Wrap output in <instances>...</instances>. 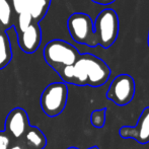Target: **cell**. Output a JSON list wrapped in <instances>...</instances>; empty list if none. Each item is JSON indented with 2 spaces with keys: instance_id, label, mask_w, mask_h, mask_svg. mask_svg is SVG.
Returning a JSON list of instances; mask_svg holds the SVG:
<instances>
[{
  "instance_id": "obj_21",
  "label": "cell",
  "mask_w": 149,
  "mask_h": 149,
  "mask_svg": "<svg viewBox=\"0 0 149 149\" xmlns=\"http://www.w3.org/2000/svg\"><path fill=\"white\" fill-rule=\"evenodd\" d=\"M68 149H77V148H75V147H71V148H68Z\"/></svg>"
},
{
  "instance_id": "obj_8",
  "label": "cell",
  "mask_w": 149,
  "mask_h": 149,
  "mask_svg": "<svg viewBox=\"0 0 149 149\" xmlns=\"http://www.w3.org/2000/svg\"><path fill=\"white\" fill-rule=\"evenodd\" d=\"M6 129L13 137L19 138L26 133L28 129V115L22 109H14L10 112L6 119Z\"/></svg>"
},
{
  "instance_id": "obj_11",
  "label": "cell",
  "mask_w": 149,
  "mask_h": 149,
  "mask_svg": "<svg viewBox=\"0 0 149 149\" xmlns=\"http://www.w3.org/2000/svg\"><path fill=\"white\" fill-rule=\"evenodd\" d=\"M11 60V48L7 37L0 31V69L5 67Z\"/></svg>"
},
{
  "instance_id": "obj_12",
  "label": "cell",
  "mask_w": 149,
  "mask_h": 149,
  "mask_svg": "<svg viewBox=\"0 0 149 149\" xmlns=\"http://www.w3.org/2000/svg\"><path fill=\"white\" fill-rule=\"evenodd\" d=\"M26 139L33 149H41L45 146L46 139L41 131L37 128H31L26 131Z\"/></svg>"
},
{
  "instance_id": "obj_17",
  "label": "cell",
  "mask_w": 149,
  "mask_h": 149,
  "mask_svg": "<svg viewBox=\"0 0 149 149\" xmlns=\"http://www.w3.org/2000/svg\"><path fill=\"white\" fill-rule=\"evenodd\" d=\"M10 144V139L6 134L0 133V149H8Z\"/></svg>"
},
{
  "instance_id": "obj_20",
  "label": "cell",
  "mask_w": 149,
  "mask_h": 149,
  "mask_svg": "<svg viewBox=\"0 0 149 149\" xmlns=\"http://www.w3.org/2000/svg\"><path fill=\"white\" fill-rule=\"evenodd\" d=\"M148 47H149V31H148Z\"/></svg>"
},
{
  "instance_id": "obj_2",
  "label": "cell",
  "mask_w": 149,
  "mask_h": 149,
  "mask_svg": "<svg viewBox=\"0 0 149 149\" xmlns=\"http://www.w3.org/2000/svg\"><path fill=\"white\" fill-rule=\"evenodd\" d=\"M93 29L97 45H100L104 49L114 45L120 29L119 17L116 11L110 8L102 10L96 17Z\"/></svg>"
},
{
  "instance_id": "obj_13",
  "label": "cell",
  "mask_w": 149,
  "mask_h": 149,
  "mask_svg": "<svg viewBox=\"0 0 149 149\" xmlns=\"http://www.w3.org/2000/svg\"><path fill=\"white\" fill-rule=\"evenodd\" d=\"M11 18V6L7 0H0V22L7 26Z\"/></svg>"
},
{
  "instance_id": "obj_19",
  "label": "cell",
  "mask_w": 149,
  "mask_h": 149,
  "mask_svg": "<svg viewBox=\"0 0 149 149\" xmlns=\"http://www.w3.org/2000/svg\"><path fill=\"white\" fill-rule=\"evenodd\" d=\"M8 149H22V148L20 147L19 145H14V146H12L11 148H8Z\"/></svg>"
},
{
  "instance_id": "obj_18",
  "label": "cell",
  "mask_w": 149,
  "mask_h": 149,
  "mask_svg": "<svg viewBox=\"0 0 149 149\" xmlns=\"http://www.w3.org/2000/svg\"><path fill=\"white\" fill-rule=\"evenodd\" d=\"M115 1H116V0H92V2L100 4V5H109V4L114 3Z\"/></svg>"
},
{
  "instance_id": "obj_9",
  "label": "cell",
  "mask_w": 149,
  "mask_h": 149,
  "mask_svg": "<svg viewBox=\"0 0 149 149\" xmlns=\"http://www.w3.org/2000/svg\"><path fill=\"white\" fill-rule=\"evenodd\" d=\"M42 35L40 28L37 24L29 26L24 31L19 33V46L22 50L26 53H33L37 51L41 44Z\"/></svg>"
},
{
  "instance_id": "obj_14",
  "label": "cell",
  "mask_w": 149,
  "mask_h": 149,
  "mask_svg": "<svg viewBox=\"0 0 149 149\" xmlns=\"http://www.w3.org/2000/svg\"><path fill=\"white\" fill-rule=\"evenodd\" d=\"M106 122V110L94 111L91 114V124L95 128H102Z\"/></svg>"
},
{
  "instance_id": "obj_10",
  "label": "cell",
  "mask_w": 149,
  "mask_h": 149,
  "mask_svg": "<svg viewBox=\"0 0 149 149\" xmlns=\"http://www.w3.org/2000/svg\"><path fill=\"white\" fill-rule=\"evenodd\" d=\"M48 4L47 0H26V10L30 12L33 19H39L45 14Z\"/></svg>"
},
{
  "instance_id": "obj_5",
  "label": "cell",
  "mask_w": 149,
  "mask_h": 149,
  "mask_svg": "<svg viewBox=\"0 0 149 149\" xmlns=\"http://www.w3.org/2000/svg\"><path fill=\"white\" fill-rule=\"evenodd\" d=\"M77 61L81 64L87 76V85L97 87L104 84L111 75V69L104 61L92 54L79 55Z\"/></svg>"
},
{
  "instance_id": "obj_1",
  "label": "cell",
  "mask_w": 149,
  "mask_h": 149,
  "mask_svg": "<svg viewBox=\"0 0 149 149\" xmlns=\"http://www.w3.org/2000/svg\"><path fill=\"white\" fill-rule=\"evenodd\" d=\"M80 54L74 46L62 40H53L45 46L44 57L47 63L59 71L64 66L73 65Z\"/></svg>"
},
{
  "instance_id": "obj_4",
  "label": "cell",
  "mask_w": 149,
  "mask_h": 149,
  "mask_svg": "<svg viewBox=\"0 0 149 149\" xmlns=\"http://www.w3.org/2000/svg\"><path fill=\"white\" fill-rule=\"evenodd\" d=\"M68 88L63 82H54L45 88L41 95V107L49 117H56L66 107Z\"/></svg>"
},
{
  "instance_id": "obj_6",
  "label": "cell",
  "mask_w": 149,
  "mask_h": 149,
  "mask_svg": "<svg viewBox=\"0 0 149 149\" xmlns=\"http://www.w3.org/2000/svg\"><path fill=\"white\" fill-rule=\"evenodd\" d=\"M135 94V82L128 74L118 75L112 81L107 92V97L118 106L130 104Z\"/></svg>"
},
{
  "instance_id": "obj_3",
  "label": "cell",
  "mask_w": 149,
  "mask_h": 149,
  "mask_svg": "<svg viewBox=\"0 0 149 149\" xmlns=\"http://www.w3.org/2000/svg\"><path fill=\"white\" fill-rule=\"evenodd\" d=\"M70 36L76 43L87 45L89 47L97 46L93 22L89 15L81 12H76L70 15L67 22Z\"/></svg>"
},
{
  "instance_id": "obj_7",
  "label": "cell",
  "mask_w": 149,
  "mask_h": 149,
  "mask_svg": "<svg viewBox=\"0 0 149 149\" xmlns=\"http://www.w3.org/2000/svg\"><path fill=\"white\" fill-rule=\"evenodd\" d=\"M120 134L124 138H135L139 143H147L149 141V108L143 111L135 128L123 127L120 130Z\"/></svg>"
},
{
  "instance_id": "obj_15",
  "label": "cell",
  "mask_w": 149,
  "mask_h": 149,
  "mask_svg": "<svg viewBox=\"0 0 149 149\" xmlns=\"http://www.w3.org/2000/svg\"><path fill=\"white\" fill-rule=\"evenodd\" d=\"M18 14H19V16H18V28H19L20 31H22L31 24L33 17L28 10H24Z\"/></svg>"
},
{
  "instance_id": "obj_22",
  "label": "cell",
  "mask_w": 149,
  "mask_h": 149,
  "mask_svg": "<svg viewBox=\"0 0 149 149\" xmlns=\"http://www.w3.org/2000/svg\"><path fill=\"white\" fill-rule=\"evenodd\" d=\"M89 149H97L96 147H92V148H89Z\"/></svg>"
},
{
  "instance_id": "obj_16",
  "label": "cell",
  "mask_w": 149,
  "mask_h": 149,
  "mask_svg": "<svg viewBox=\"0 0 149 149\" xmlns=\"http://www.w3.org/2000/svg\"><path fill=\"white\" fill-rule=\"evenodd\" d=\"M13 9L16 13H20L22 11L26 10V0H11Z\"/></svg>"
}]
</instances>
